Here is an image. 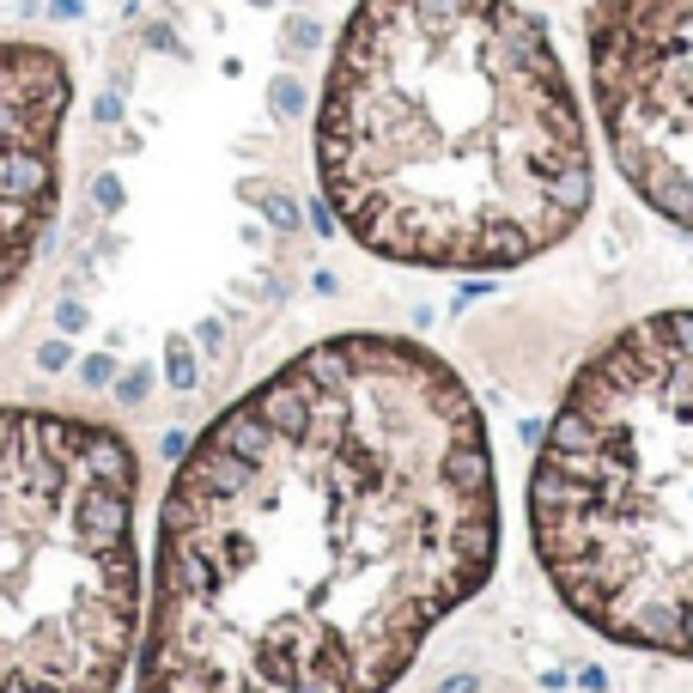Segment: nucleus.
Returning <instances> with one entry per match:
<instances>
[{
  "label": "nucleus",
  "instance_id": "f257e3e1",
  "mask_svg": "<svg viewBox=\"0 0 693 693\" xmlns=\"http://www.w3.org/2000/svg\"><path fill=\"white\" fill-rule=\"evenodd\" d=\"M499 535L462 371L390 329L311 341L171 469L128 693H390Z\"/></svg>",
  "mask_w": 693,
  "mask_h": 693
},
{
  "label": "nucleus",
  "instance_id": "f03ea898",
  "mask_svg": "<svg viewBox=\"0 0 693 693\" xmlns=\"http://www.w3.org/2000/svg\"><path fill=\"white\" fill-rule=\"evenodd\" d=\"M317 189L396 268L554 256L596 207V152L548 25L517 0H359L329 43Z\"/></svg>",
  "mask_w": 693,
  "mask_h": 693
},
{
  "label": "nucleus",
  "instance_id": "7ed1b4c3",
  "mask_svg": "<svg viewBox=\"0 0 693 693\" xmlns=\"http://www.w3.org/2000/svg\"><path fill=\"white\" fill-rule=\"evenodd\" d=\"M523 517L578 627L693 663V311H651L572 371Z\"/></svg>",
  "mask_w": 693,
  "mask_h": 693
},
{
  "label": "nucleus",
  "instance_id": "20e7f679",
  "mask_svg": "<svg viewBox=\"0 0 693 693\" xmlns=\"http://www.w3.org/2000/svg\"><path fill=\"white\" fill-rule=\"evenodd\" d=\"M140 450L122 426L0 402V693H116L134 669Z\"/></svg>",
  "mask_w": 693,
  "mask_h": 693
},
{
  "label": "nucleus",
  "instance_id": "39448f33",
  "mask_svg": "<svg viewBox=\"0 0 693 693\" xmlns=\"http://www.w3.org/2000/svg\"><path fill=\"white\" fill-rule=\"evenodd\" d=\"M584 67L621 183L693 231V0H590Z\"/></svg>",
  "mask_w": 693,
  "mask_h": 693
},
{
  "label": "nucleus",
  "instance_id": "423d86ee",
  "mask_svg": "<svg viewBox=\"0 0 693 693\" xmlns=\"http://www.w3.org/2000/svg\"><path fill=\"white\" fill-rule=\"evenodd\" d=\"M73 67L61 49L0 37V304L31 274L61 213V128Z\"/></svg>",
  "mask_w": 693,
  "mask_h": 693
},
{
  "label": "nucleus",
  "instance_id": "0eeeda50",
  "mask_svg": "<svg viewBox=\"0 0 693 693\" xmlns=\"http://www.w3.org/2000/svg\"><path fill=\"white\" fill-rule=\"evenodd\" d=\"M238 201H250V207L262 213V225L280 231V238H298V231H304V201H298L292 189L268 183V177H244V183H238Z\"/></svg>",
  "mask_w": 693,
  "mask_h": 693
},
{
  "label": "nucleus",
  "instance_id": "6e6552de",
  "mask_svg": "<svg viewBox=\"0 0 693 693\" xmlns=\"http://www.w3.org/2000/svg\"><path fill=\"white\" fill-rule=\"evenodd\" d=\"M159 377L171 383L177 396H195V390H201V377H207V359H201V347L189 341V329H171V335H165V353H159Z\"/></svg>",
  "mask_w": 693,
  "mask_h": 693
},
{
  "label": "nucleus",
  "instance_id": "1a4fd4ad",
  "mask_svg": "<svg viewBox=\"0 0 693 693\" xmlns=\"http://www.w3.org/2000/svg\"><path fill=\"white\" fill-rule=\"evenodd\" d=\"M329 43H335V37H329V25H323L317 13H286V19H280V61H286V67L323 55Z\"/></svg>",
  "mask_w": 693,
  "mask_h": 693
},
{
  "label": "nucleus",
  "instance_id": "9d476101",
  "mask_svg": "<svg viewBox=\"0 0 693 693\" xmlns=\"http://www.w3.org/2000/svg\"><path fill=\"white\" fill-rule=\"evenodd\" d=\"M268 116L280 128H298L304 116H311V86L298 80V67H280L274 80H268Z\"/></svg>",
  "mask_w": 693,
  "mask_h": 693
},
{
  "label": "nucleus",
  "instance_id": "9b49d317",
  "mask_svg": "<svg viewBox=\"0 0 693 693\" xmlns=\"http://www.w3.org/2000/svg\"><path fill=\"white\" fill-rule=\"evenodd\" d=\"M152 359H134V365H122V377H116V390H110V402H122V408H146L152 402Z\"/></svg>",
  "mask_w": 693,
  "mask_h": 693
},
{
  "label": "nucleus",
  "instance_id": "f8f14e48",
  "mask_svg": "<svg viewBox=\"0 0 693 693\" xmlns=\"http://www.w3.org/2000/svg\"><path fill=\"white\" fill-rule=\"evenodd\" d=\"M86 201H92V213H98V219H116V213L128 207V189H122V177H116V171H92Z\"/></svg>",
  "mask_w": 693,
  "mask_h": 693
},
{
  "label": "nucleus",
  "instance_id": "ddd939ff",
  "mask_svg": "<svg viewBox=\"0 0 693 693\" xmlns=\"http://www.w3.org/2000/svg\"><path fill=\"white\" fill-rule=\"evenodd\" d=\"M73 371H80V383H86V390L98 396V390H116V377H122V359H116V353H80V365H73Z\"/></svg>",
  "mask_w": 693,
  "mask_h": 693
},
{
  "label": "nucleus",
  "instance_id": "4468645a",
  "mask_svg": "<svg viewBox=\"0 0 693 693\" xmlns=\"http://www.w3.org/2000/svg\"><path fill=\"white\" fill-rule=\"evenodd\" d=\"M73 365H80V347H73L67 335H49V341L37 347V371H43V377H61V371H73Z\"/></svg>",
  "mask_w": 693,
  "mask_h": 693
},
{
  "label": "nucleus",
  "instance_id": "2eb2a0df",
  "mask_svg": "<svg viewBox=\"0 0 693 693\" xmlns=\"http://www.w3.org/2000/svg\"><path fill=\"white\" fill-rule=\"evenodd\" d=\"M86 329H92V304H80V298H55V335L80 341Z\"/></svg>",
  "mask_w": 693,
  "mask_h": 693
},
{
  "label": "nucleus",
  "instance_id": "dca6fc26",
  "mask_svg": "<svg viewBox=\"0 0 693 693\" xmlns=\"http://www.w3.org/2000/svg\"><path fill=\"white\" fill-rule=\"evenodd\" d=\"M140 43H146V49H159V55H177V61H189V43L171 31V19H152V25H140Z\"/></svg>",
  "mask_w": 693,
  "mask_h": 693
},
{
  "label": "nucleus",
  "instance_id": "f3484780",
  "mask_svg": "<svg viewBox=\"0 0 693 693\" xmlns=\"http://www.w3.org/2000/svg\"><path fill=\"white\" fill-rule=\"evenodd\" d=\"M189 341L201 347V359H225V317H201L189 329Z\"/></svg>",
  "mask_w": 693,
  "mask_h": 693
},
{
  "label": "nucleus",
  "instance_id": "a211bd4d",
  "mask_svg": "<svg viewBox=\"0 0 693 693\" xmlns=\"http://www.w3.org/2000/svg\"><path fill=\"white\" fill-rule=\"evenodd\" d=\"M92 122H98V128H122V122H128L122 92H98V98H92Z\"/></svg>",
  "mask_w": 693,
  "mask_h": 693
},
{
  "label": "nucleus",
  "instance_id": "6ab92c4d",
  "mask_svg": "<svg viewBox=\"0 0 693 693\" xmlns=\"http://www.w3.org/2000/svg\"><path fill=\"white\" fill-rule=\"evenodd\" d=\"M304 225H311V231H317V238H335V231H341V225H335V213H329V201H323V195H317V201H304Z\"/></svg>",
  "mask_w": 693,
  "mask_h": 693
},
{
  "label": "nucleus",
  "instance_id": "aec40b11",
  "mask_svg": "<svg viewBox=\"0 0 693 693\" xmlns=\"http://www.w3.org/2000/svg\"><path fill=\"white\" fill-rule=\"evenodd\" d=\"M43 19H55V25H80V19H86V0H49Z\"/></svg>",
  "mask_w": 693,
  "mask_h": 693
},
{
  "label": "nucleus",
  "instance_id": "412c9836",
  "mask_svg": "<svg viewBox=\"0 0 693 693\" xmlns=\"http://www.w3.org/2000/svg\"><path fill=\"white\" fill-rule=\"evenodd\" d=\"M183 450H189V432H165L159 438V462H171V469L183 462Z\"/></svg>",
  "mask_w": 693,
  "mask_h": 693
},
{
  "label": "nucleus",
  "instance_id": "4be33fe9",
  "mask_svg": "<svg viewBox=\"0 0 693 693\" xmlns=\"http://www.w3.org/2000/svg\"><path fill=\"white\" fill-rule=\"evenodd\" d=\"M578 681H584V687H590V693H608V675H602V669H596V663H584V669H578Z\"/></svg>",
  "mask_w": 693,
  "mask_h": 693
},
{
  "label": "nucleus",
  "instance_id": "5701e85b",
  "mask_svg": "<svg viewBox=\"0 0 693 693\" xmlns=\"http://www.w3.org/2000/svg\"><path fill=\"white\" fill-rule=\"evenodd\" d=\"M475 687H481V681H475V675H450V681H444V687H438V693H475Z\"/></svg>",
  "mask_w": 693,
  "mask_h": 693
},
{
  "label": "nucleus",
  "instance_id": "b1692460",
  "mask_svg": "<svg viewBox=\"0 0 693 693\" xmlns=\"http://www.w3.org/2000/svg\"><path fill=\"white\" fill-rule=\"evenodd\" d=\"M250 7H256V13H268V7H280V0H250Z\"/></svg>",
  "mask_w": 693,
  "mask_h": 693
},
{
  "label": "nucleus",
  "instance_id": "393cba45",
  "mask_svg": "<svg viewBox=\"0 0 693 693\" xmlns=\"http://www.w3.org/2000/svg\"><path fill=\"white\" fill-rule=\"evenodd\" d=\"M292 7H304V0H292Z\"/></svg>",
  "mask_w": 693,
  "mask_h": 693
}]
</instances>
